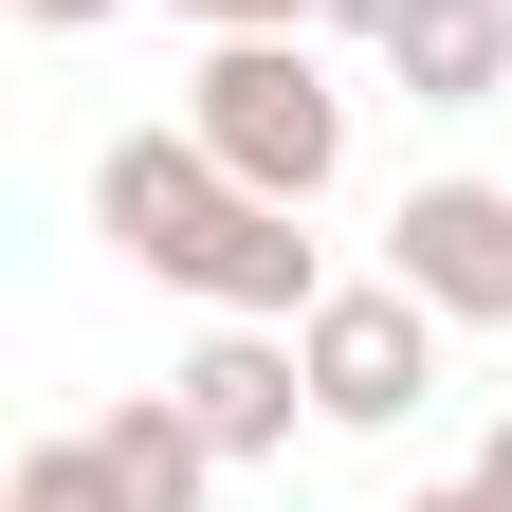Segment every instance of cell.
I'll list each match as a JSON object with an SVG mask.
<instances>
[{
	"mask_svg": "<svg viewBox=\"0 0 512 512\" xmlns=\"http://www.w3.org/2000/svg\"><path fill=\"white\" fill-rule=\"evenodd\" d=\"M19 512H128V494H110L92 439H37V458H19Z\"/></svg>",
	"mask_w": 512,
	"mask_h": 512,
	"instance_id": "obj_8",
	"label": "cell"
},
{
	"mask_svg": "<svg viewBox=\"0 0 512 512\" xmlns=\"http://www.w3.org/2000/svg\"><path fill=\"white\" fill-rule=\"evenodd\" d=\"M183 128H202L256 202H330V165H348V92L311 74V37H220L202 92H183Z\"/></svg>",
	"mask_w": 512,
	"mask_h": 512,
	"instance_id": "obj_2",
	"label": "cell"
},
{
	"mask_svg": "<svg viewBox=\"0 0 512 512\" xmlns=\"http://www.w3.org/2000/svg\"><path fill=\"white\" fill-rule=\"evenodd\" d=\"M92 458H110V494H128V512H202L220 439L183 421V384H147V403H110V421H92Z\"/></svg>",
	"mask_w": 512,
	"mask_h": 512,
	"instance_id": "obj_6",
	"label": "cell"
},
{
	"mask_svg": "<svg viewBox=\"0 0 512 512\" xmlns=\"http://www.w3.org/2000/svg\"><path fill=\"white\" fill-rule=\"evenodd\" d=\"M165 19H202V37H293L311 0H165Z\"/></svg>",
	"mask_w": 512,
	"mask_h": 512,
	"instance_id": "obj_9",
	"label": "cell"
},
{
	"mask_svg": "<svg viewBox=\"0 0 512 512\" xmlns=\"http://www.w3.org/2000/svg\"><path fill=\"white\" fill-rule=\"evenodd\" d=\"M476 494H494V512H512V421H494V439H476Z\"/></svg>",
	"mask_w": 512,
	"mask_h": 512,
	"instance_id": "obj_12",
	"label": "cell"
},
{
	"mask_svg": "<svg viewBox=\"0 0 512 512\" xmlns=\"http://www.w3.org/2000/svg\"><path fill=\"white\" fill-rule=\"evenodd\" d=\"M403 512H494V494H476V476H458V494H403Z\"/></svg>",
	"mask_w": 512,
	"mask_h": 512,
	"instance_id": "obj_13",
	"label": "cell"
},
{
	"mask_svg": "<svg viewBox=\"0 0 512 512\" xmlns=\"http://www.w3.org/2000/svg\"><path fill=\"white\" fill-rule=\"evenodd\" d=\"M19 19H37V37H92V19H110V0H19Z\"/></svg>",
	"mask_w": 512,
	"mask_h": 512,
	"instance_id": "obj_11",
	"label": "cell"
},
{
	"mask_svg": "<svg viewBox=\"0 0 512 512\" xmlns=\"http://www.w3.org/2000/svg\"><path fill=\"white\" fill-rule=\"evenodd\" d=\"M384 74H403L421 110H476V92L512 74V0H421V19L384 37Z\"/></svg>",
	"mask_w": 512,
	"mask_h": 512,
	"instance_id": "obj_7",
	"label": "cell"
},
{
	"mask_svg": "<svg viewBox=\"0 0 512 512\" xmlns=\"http://www.w3.org/2000/svg\"><path fill=\"white\" fill-rule=\"evenodd\" d=\"M384 275H403L439 330H512V183H421L384 220Z\"/></svg>",
	"mask_w": 512,
	"mask_h": 512,
	"instance_id": "obj_4",
	"label": "cell"
},
{
	"mask_svg": "<svg viewBox=\"0 0 512 512\" xmlns=\"http://www.w3.org/2000/svg\"><path fill=\"white\" fill-rule=\"evenodd\" d=\"M165 384H183V421H202L220 458H275V439H293V403H311V348L275 330V311H220V330L183 348Z\"/></svg>",
	"mask_w": 512,
	"mask_h": 512,
	"instance_id": "obj_5",
	"label": "cell"
},
{
	"mask_svg": "<svg viewBox=\"0 0 512 512\" xmlns=\"http://www.w3.org/2000/svg\"><path fill=\"white\" fill-rule=\"evenodd\" d=\"M293 348H311V421L384 439V421L439 384V311H421L403 275H366V293H311V311H293Z\"/></svg>",
	"mask_w": 512,
	"mask_h": 512,
	"instance_id": "obj_3",
	"label": "cell"
},
{
	"mask_svg": "<svg viewBox=\"0 0 512 512\" xmlns=\"http://www.w3.org/2000/svg\"><path fill=\"white\" fill-rule=\"evenodd\" d=\"M311 19H348V37H403V19H421V0H311Z\"/></svg>",
	"mask_w": 512,
	"mask_h": 512,
	"instance_id": "obj_10",
	"label": "cell"
},
{
	"mask_svg": "<svg viewBox=\"0 0 512 512\" xmlns=\"http://www.w3.org/2000/svg\"><path fill=\"white\" fill-rule=\"evenodd\" d=\"M92 220L147 256V275H183L202 311H275V330H293V311L330 293V275H311V238H293L311 202H256L202 128H128V147L92 165Z\"/></svg>",
	"mask_w": 512,
	"mask_h": 512,
	"instance_id": "obj_1",
	"label": "cell"
}]
</instances>
